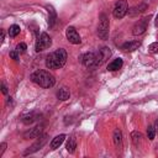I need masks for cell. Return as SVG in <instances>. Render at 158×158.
I'll use <instances>...</instances> for the list:
<instances>
[{"label": "cell", "instance_id": "52a82bcc", "mask_svg": "<svg viewBox=\"0 0 158 158\" xmlns=\"http://www.w3.org/2000/svg\"><path fill=\"white\" fill-rule=\"evenodd\" d=\"M65 36H67V40L72 43V45H79L82 42L81 36L77 32V30L73 27V26H69V27L65 30Z\"/></svg>", "mask_w": 158, "mask_h": 158}, {"label": "cell", "instance_id": "44dd1931", "mask_svg": "<svg viewBox=\"0 0 158 158\" xmlns=\"http://www.w3.org/2000/svg\"><path fill=\"white\" fill-rule=\"evenodd\" d=\"M131 137H132V142L135 143V146H138V143L142 138V135L141 132H138V131H134L132 134H131Z\"/></svg>", "mask_w": 158, "mask_h": 158}, {"label": "cell", "instance_id": "4dcf8cb0", "mask_svg": "<svg viewBox=\"0 0 158 158\" xmlns=\"http://www.w3.org/2000/svg\"><path fill=\"white\" fill-rule=\"evenodd\" d=\"M154 25L157 26V27H158V15L156 16V21H154Z\"/></svg>", "mask_w": 158, "mask_h": 158}, {"label": "cell", "instance_id": "7402d4cb", "mask_svg": "<svg viewBox=\"0 0 158 158\" xmlns=\"http://www.w3.org/2000/svg\"><path fill=\"white\" fill-rule=\"evenodd\" d=\"M147 137H148V140H154V137H156V128H154V126H148L147 127Z\"/></svg>", "mask_w": 158, "mask_h": 158}, {"label": "cell", "instance_id": "5bb4252c", "mask_svg": "<svg viewBox=\"0 0 158 158\" xmlns=\"http://www.w3.org/2000/svg\"><path fill=\"white\" fill-rule=\"evenodd\" d=\"M64 140H65V135H59V136H56L53 140H52V142H51V148L52 150H57L61 144L64 142Z\"/></svg>", "mask_w": 158, "mask_h": 158}, {"label": "cell", "instance_id": "5b68a950", "mask_svg": "<svg viewBox=\"0 0 158 158\" xmlns=\"http://www.w3.org/2000/svg\"><path fill=\"white\" fill-rule=\"evenodd\" d=\"M51 45H52V41H51V37L48 36V33L42 32V33H41V37L37 38L35 49H36V52H41V51H43L45 48L51 47Z\"/></svg>", "mask_w": 158, "mask_h": 158}, {"label": "cell", "instance_id": "9c48e42d", "mask_svg": "<svg viewBox=\"0 0 158 158\" xmlns=\"http://www.w3.org/2000/svg\"><path fill=\"white\" fill-rule=\"evenodd\" d=\"M46 142H47V135H43V136H41V137H38L37 142L33 143L31 147H29V150L26 151L24 154L27 156V154H30V153H33V152H36V151H38V150H41V148L45 146Z\"/></svg>", "mask_w": 158, "mask_h": 158}, {"label": "cell", "instance_id": "4316f807", "mask_svg": "<svg viewBox=\"0 0 158 158\" xmlns=\"http://www.w3.org/2000/svg\"><path fill=\"white\" fill-rule=\"evenodd\" d=\"M10 57H11L12 59H19L17 52H16V51H12V52H10Z\"/></svg>", "mask_w": 158, "mask_h": 158}, {"label": "cell", "instance_id": "2e32d148", "mask_svg": "<svg viewBox=\"0 0 158 158\" xmlns=\"http://www.w3.org/2000/svg\"><path fill=\"white\" fill-rule=\"evenodd\" d=\"M71 96V93H69V90L67 88H61L58 91H57V98L62 101H65V100H68Z\"/></svg>", "mask_w": 158, "mask_h": 158}, {"label": "cell", "instance_id": "cb8c5ba5", "mask_svg": "<svg viewBox=\"0 0 158 158\" xmlns=\"http://www.w3.org/2000/svg\"><path fill=\"white\" fill-rule=\"evenodd\" d=\"M148 49H150L151 52H157V51H158V42L151 43V45L148 46Z\"/></svg>", "mask_w": 158, "mask_h": 158}, {"label": "cell", "instance_id": "9a60e30c", "mask_svg": "<svg viewBox=\"0 0 158 158\" xmlns=\"http://www.w3.org/2000/svg\"><path fill=\"white\" fill-rule=\"evenodd\" d=\"M114 143L117 148H121V146H122V134L118 128H116L114 131Z\"/></svg>", "mask_w": 158, "mask_h": 158}, {"label": "cell", "instance_id": "d6986e66", "mask_svg": "<svg viewBox=\"0 0 158 158\" xmlns=\"http://www.w3.org/2000/svg\"><path fill=\"white\" fill-rule=\"evenodd\" d=\"M67 151L69 152V153H74L75 152V148H77V141H75V138L74 137H71L69 140H68V142H67Z\"/></svg>", "mask_w": 158, "mask_h": 158}, {"label": "cell", "instance_id": "d4e9b609", "mask_svg": "<svg viewBox=\"0 0 158 158\" xmlns=\"http://www.w3.org/2000/svg\"><path fill=\"white\" fill-rule=\"evenodd\" d=\"M146 9H147V4H140V5L136 8V10H137L138 12H143V11H146Z\"/></svg>", "mask_w": 158, "mask_h": 158}, {"label": "cell", "instance_id": "3957f363", "mask_svg": "<svg viewBox=\"0 0 158 158\" xmlns=\"http://www.w3.org/2000/svg\"><path fill=\"white\" fill-rule=\"evenodd\" d=\"M98 36L101 40H108L109 37V19L105 14L100 15V21L98 26Z\"/></svg>", "mask_w": 158, "mask_h": 158}, {"label": "cell", "instance_id": "277c9868", "mask_svg": "<svg viewBox=\"0 0 158 158\" xmlns=\"http://www.w3.org/2000/svg\"><path fill=\"white\" fill-rule=\"evenodd\" d=\"M127 10H128V4L126 0H118L116 3L115 8H114V17L115 19H122L126 14H127Z\"/></svg>", "mask_w": 158, "mask_h": 158}, {"label": "cell", "instance_id": "e0dca14e", "mask_svg": "<svg viewBox=\"0 0 158 158\" xmlns=\"http://www.w3.org/2000/svg\"><path fill=\"white\" fill-rule=\"evenodd\" d=\"M47 10H48V14H49V20H48V24H49V26L52 27L55 24H56V21H57V14H56V10L53 9V6H47Z\"/></svg>", "mask_w": 158, "mask_h": 158}, {"label": "cell", "instance_id": "f1b7e54d", "mask_svg": "<svg viewBox=\"0 0 158 158\" xmlns=\"http://www.w3.org/2000/svg\"><path fill=\"white\" fill-rule=\"evenodd\" d=\"M154 128H156V134H158V118H157L156 122H154Z\"/></svg>", "mask_w": 158, "mask_h": 158}, {"label": "cell", "instance_id": "7c38bea8", "mask_svg": "<svg viewBox=\"0 0 158 158\" xmlns=\"http://www.w3.org/2000/svg\"><path fill=\"white\" fill-rule=\"evenodd\" d=\"M141 46V43L138 41H131V42H126L121 46V49L126 51V52H132V51H136L138 47Z\"/></svg>", "mask_w": 158, "mask_h": 158}, {"label": "cell", "instance_id": "8fae6325", "mask_svg": "<svg viewBox=\"0 0 158 158\" xmlns=\"http://www.w3.org/2000/svg\"><path fill=\"white\" fill-rule=\"evenodd\" d=\"M41 134H42V126H36L35 128H31L30 131H27V132L24 135V137L27 138V140H30V138H38L40 136H41Z\"/></svg>", "mask_w": 158, "mask_h": 158}, {"label": "cell", "instance_id": "7a4b0ae2", "mask_svg": "<svg viewBox=\"0 0 158 158\" xmlns=\"http://www.w3.org/2000/svg\"><path fill=\"white\" fill-rule=\"evenodd\" d=\"M31 81L42 88H52L56 84V79L49 72L38 69L31 74Z\"/></svg>", "mask_w": 158, "mask_h": 158}, {"label": "cell", "instance_id": "ba28073f", "mask_svg": "<svg viewBox=\"0 0 158 158\" xmlns=\"http://www.w3.org/2000/svg\"><path fill=\"white\" fill-rule=\"evenodd\" d=\"M147 25H148V19H142V20H138L132 27V33L135 36H138V35H142L144 31L147 30Z\"/></svg>", "mask_w": 158, "mask_h": 158}, {"label": "cell", "instance_id": "83f0119b", "mask_svg": "<svg viewBox=\"0 0 158 158\" xmlns=\"http://www.w3.org/2000/svg\"><path fill=\"white\" fill-rule=\"evenodd\" d=\"M2 91H3V94H8V88L5 84H2Z\"/></svg>", "mask_w": 158, "mask_h": 158}, {"label": "cell", "instance_id": "4fadbf2b", "mask_svg": "<svg viewBox=\"0 0 158 158\" xmlns=\"http://www.w3.org/2000/svg\"><path fill=\"white\" fill-rule=\"evenodd\" d=\"M122 64H124V62H122L121 58H116V59H114L111 63H109V65H108V71H110V72L118 71V69H120V68L122 67Z\"/></svg>", "mask_w": 158, "mask_h": 158}, {"label": "cell", "instance_id": "6da1fadb", "mask_svg": "<svg viewBox=\"0 0 158 158\" xmlns=\"http://www.w3.org/2000/svg\"><path fill=\"white\" fill-rule=\"evenodd\" d=\"M67 62V52L63 48H58L57 51L49 53L46 58V67L48 69L62 68Z\"/></svg>", "mask_w": 158, "mask_h": 158}, {"label": "cell", "instance_id": "30bf717a", "mask_svg": "<svg viewBox=\"0 0 158 158\" xmlns=\"http://www.w3.org/2000/svg\"><path fill=\"white\" fill-rule=\"evenodd\" d=\"M111 56V51L109 47H103L99 52H98V63L99 65H101L104 62H106Z\"/></svg>", "mask_w": 158, "mask_h": 158}, {"label": "cell", "instance_id": "f546056e", "mask_svg": "<svg viewBox=\"0 0 158 158\" xmlns=\"http://www.w3.org/2000/svg\"><path fill=\"white\" fill-rule=\"evenodd\" d=\"M4 38H5V31L2 30V42H4Z\"/></svg>", "mask_w": 158, "mask_h": 158}, {"label": "cell", "instance_id": "603a6c76", "mask_svg": "<svg viewBox=\"0 0 158 158\" xmlns=\"http://www.w3.org/2000/svg\"><path fill=\"white\" fill-rule=\"evenodd\" d=\"M26 49H27V46H26V43H24V42H22V43H19V45L16 46V51L20 52V53H24Z\"/></svg>", "mask_w": 158, "mask_h": 158}, {"label": "cell", "instance_id": "ac0fdd59", "mask_svg": "<svg viewBox=\"0 0 158 158\" xmlns=\"http://www.w3.org/2000/svg\"><path fill=\"white\" fill-rule=\"evenodd\" d=\"M37 115L31 112V114H27V115H24L22 116V122L26 124V125H30V124H33L35 121H37Z\"/></svg>", "mask_w": 158, "mask_h": 158}, {"label": "cell", "instance_id": "ffe728a7", "mask_svg": "<svg viewBox=\"0 0 158 158\" xmlns=\"http://www.w3.org/2000/svg\"><path fill=\"white\" fill-rule=\"evenodd\" d=\"M20 26L19 25H11L10 29H9V36L10 37H16L20 33Z\"/></svg>", "mask_w": 158, "mask_h": 158}, {"label": "cell", "instance_id": "8992f818", "mask_svg": "<svg viewBox=\"0 0 158 158\" xmlns=\"http://www.w3.org/2000/svg\"><path fill=\"white\" fill-rule=\"evenodd\" d=\"M83 64L85 67H98V53L95 52H89V53H85L83 56Z\"/></svg>", "mask_w": 158, "mask_h": 158}, {"label": "cell", "instance_id": "484cf974", "mask_svg": "<svg viewBox=\"0 0 158 158\" xmlns=\"http://www.w3.org/2000/svg\"><path fill=\"white\" fill-rule=\"evenodd\" d=\"M5 148H6V143L5 142H3L2 144H0V157L3 156V153L5 152Z\"/></svg>", "mask_w": 158, "mask_h": 158}]
</instances>
